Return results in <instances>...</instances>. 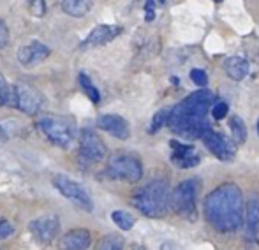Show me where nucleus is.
I'll return each instance as SVG.
<instances>
[{
	"label": "nucleus",
	"instance_id": "nucleus-1",
	"mask_svg": "<svg viewBox=\"0 0 259 250\" xmlns=\"http://www.w3.org/2000/svg\"><path fill=\"white\" fill-rule=\"evenodd\" d=\"M206 222L219 233H235L243 224V195L236 183H222L203 203Z\"/></svg>",
	"mask_w": 259,
	"mask_h": 250
},
{
	"label": "nucleus",
	"instance_id": "nucleus-2",
	"mask_svg": "<svg viewBox=\"0 0 259 250\" xmlns=\"http://www.w3.org/2000/svg\"><path fill=\"white\" fill-rule=\"evenodd\" d=\"M213 106V95L208 90L191 93L182 103H178L167 117V125L178 136H187L191 139L203 137L210 129L206 115Z\"/></svg>",
	"mask_w": 259,
	"mask_h": 250
},
{
	"label": "nucleus",
	"instance_id": "nucleus-3",
	"mask_svg": "<svg viewBox=\"0 0 259 250\" xmlns=\"http://www.w3.org/2000/svg\"><path fill=\"white\" fill-rule=\"evenodd\" d=\"M171 188L166 180H152L147 185L138 188L133 195V205L150 219H160L166 215L169 206Z\"/></svg>",
	"mask_w": 259,
	"mask_h": 250
},
{
	"label": "nucleus",
	"instance_id": "nucleus-4",
	"mask_svg": "<svg viewBox=\"0 0 259 250\" xmlns=\"http://www.w3.org/2000/svg\"><path fill=\"white\" fill-rule=\"evenodd\" d=\"M201 190V182L198 178H189L185 182L178 183L173 188L169 195V206L177 215H180L182 219L191 220L194 222L198 219V194Z\"/></svg>",
	"mask_w": 259,
	"mask_h": 250
},
{
	"label": "nucleus",
	"instance_id": "nucleus-5",
	"mask_svg": "<svg viewBox=\"0 0 259 250\" xmlns=\"http://www.w3.org/2000/svg\"><path fill=\"white\" fill-rule=\"evenodd\" d=\"M37 127L53 144L69 148L74 141L76 125L72 120L64 117H42L37 120Z\"/></svg>",
	"mask_w": 259,
	"mask_h": 250
},
{
	"label": "nucleus",
	"instance_id": "nucleus-6",
	"mask_svg": "<svg viewBox=\"0 0 259 250\" xmlns=\"http://www.w3.org/2000/svg\"><path fill=\"white\" fill-rule=\"evenodd\" d=\"M108 175L113 180H123V182H138L143 178V166L141 161L134 155L118 154L113 155L108 162Z\"/></svg>",
	"mask_w": 259,
	"mask_h": 250
},
{
	"label": "nucleus",
	"instance_id": "nucleus-7",
	"mask_svg": "<svg viewBox=\"0 0 259 250\" xmlns=\"http://www.w3.org/2000/svg\"><path fill=\"white\" fill-rule=\"evenodd\" d=\"M42 93L39 92L35 86L28 85V83H18L13 86V97H11V106L18 108L21 113L34 117L42 110Z\"/></svg>",
	"mask_w": 259,
	"mask_h": 250
},
{
	"label": "nucleus",
	"instance_id": "nucleus-8",
	"mask_svg": "<svg viewBox=\"0 0 259 250\" xmlns=\"http://www.w3.org/2000/svg\"><path fill=\"white\" fill-rule=\"evenodd\" d=\"M53 187L60 192L64 197H67L71 203H74L78 208H81L83 212L90 213L94 212V201L90 197L89 190L81 185V183L74 182V180L67 178V176L57 175L53 178Z\"/></svg>",
	"mask_w": 259,
	"mask_h": 250
},
{
	"label": "nucleus",
	"instance_id": "nucleus-9",
	"mask_svg": "<svg viewBox=\"0 0 259 250\" xmlns=\"http://www.w3.org/2000/svg\"><path fill=\"white\" fill-rule=\"evenodd\" d=\"M28 229L39 243H52L60 233V220L57 215H42L28 224Z\"/></svg>",
	"mask_w": 259,
	"mask_h": 250
},
{
	"label": "nucleus",
	"instance_id": "nucleus-10",
	"mask_svg": "<svg viewBox=\"0 0 259 250\" xmlns=\"http://www.w3.org/2000/svg\"><path fill=\"white\" fill-rule=\"evenodd\" d=\"M106 148L104 141L94 132L92 129H83L81 137H79V154L87 159V161L99 162L106 157Z\"/></svg>",
	"mask_w": 259,
	"mask_h": 250
},
{
	"label": "nucleus",
	"instance_id": "nucleus-11",
	"mask_svg": "<svg viewBox=\"0 0 259 250\" xmlns=\"http://www.w3.org/2000/svg\"><path fill=\"white\" fill-rule=\"evenodd\" d=\"M201 139H203V143L206 144L208 150L217 159H221V161H224V162H229L235 159V154H236L235 144L226 136H222L221 132H213L211 129H208Z\"/></svg>",
	"mask_w": 259,
	"mask_h": 250
},
{
	"label": "nucleus",
	"instance_id": "nucleus-12",
	"mask_svg": "<svg viewBox=\"0 0 259 250\" xmlns=\"http://www.w3.org/2000/svg\"><path fill=\"white\" fill-rule=\"evenodd\" d=\"M169 146H171V162H173L177 168L187 169V168H194V166L199 164V155L194 146L180 143V141H177V139L169 141Z\"/></svg>",
	"mask_w": 259,
	"mask_h": 250
},
{
	"label": "nucleus",
	"instance_id": "nucleus-13",
	"mask_svg": "<svg viewBox=\"0 0 259 250\" xmlns=\"http://www.w3.org/2000/svg\"><path fill=\"white\" fill-rule=\"evenodd\" d=\"M122 32V28L116 25H97L85 41L79 44V49H89V48H97V46H104L108 42H111L116 35Z\"/></svg>",
	"mask_w": 259,
	"mask_h": 250
},
{
	"label": "nucleus",
	"instance_id": "nucleus-14",
	"mask_svg": "<svg viewBox=\"0 0 259 250\" xmlns=\"http://www.w3.org/2000/svg\"><path fill=\"white\" fill-rule=\"evenodd\" d=\"M50 53H52V49L46 44H42V42H39V41H30L28 44L20 48V52H18V60H20L21 65L32 67V65L45 62L50 57Z\"/></svg>",
	"mask_w": 259,
	"mask_h": 250
},
{
	"label": "nucleus",
	"instance_id": "nucleus-15",
	"mask_svg": "<svg viewBox=\"0 0 259 250\" xmlns=\"http://www.w3.org/2000/svg\"><path fill=\"white\" fill-rule=\"evenodd\" d=\"M97 127L104 132L111 134L116 139H127L131 136V127L125 118L120 115H101L97 118Z\"/></svg>",
	"mask_w": 259,
	"mask_h": 250
},
{
	"label": "nucleus",
	"instance_id": "nucleus-16",
	"mask_svg": "<svg viewBox=\"0 0 259 250\" xmlns=\"http://www.w3.org/2000/svg\"><path fill=\"white\" fill-rule=\"evenodd\" d=\"M245 234L252 241L259 238V194H254L247 203Z\"/></svg>",
	"mask_w": 259,
	"mask_h": 250
},
{
	"label": "nucleus",
	"instance_id": "nucleus-17",
	"mask_svg": "<svg viewBox=\"0 0 259 250\" xmlns=\"http://www.w3.org/2000/svg\"><path fill=\"white\" fill-rule=\"evenodd\" d=\"M92 243V236L87 229H72L64 234L60 240V248L67 250H85Z\"/></svg>",
	"mask_w": 259,
	"mask_h": 250
},
{
	"label": "nucleus",
	"instance_id": "nucleus-18",
	"mask_svg": "<svg viewBox=\"0 0 259 250\" xmlns=\"http://www.w3.org/2000/svg\"><path fill=\"white\" fill-rule=\"evenodd\" d=\"M224 71L231 79L242 81V79L247 78V74H249L250 65L245 59H242V57H229L224 62Z\"/></svg>",
	"mask_w": 259,
	"mask_h": 250
},
{
	"label": "nucleus",
	"instance_id": "nucleus-19",
	"mask_svg": "<svg viewBox=\"0 0 259 250\" xmlns=\"http://www.w3.org/2000/svg\"><path fill=\"white\" fill-rule=\"evenodd\" d=\"M94 0H62V9L72 18H83L92 11Z\"/></svg>",
	"mask_w": 259,
	"mask_h": 250
},
{
	"label": "nucleus",
	"instance_id": "nucleus-20",
	"mask_svg": "<svg viewBox=\"0 0 259 250\" xmlns=\"http://www.w3.org/2000/svg\"><path fill=\"white\" fill-rule=\"evenodd\" d=\"M78 83H79V86H81V90L83 92L89 95V99L92 101L94 104H99V101H101V93H99V90H97V86L92 83V79L89 78V76L85 74V72H79V76H78Z\"/></svg>",
	"mask_w": 259,
	"mask_h": 250
},
{
	"label": "nucleus",
	"instance_id": "nucleus-21",
	"mask_svg": "<svg viewBox=\"0 0 259 250\" xmlns=\"http://www.w3.org/2000/svg\"><path fill=\"white\" fill-rule=\"evenodd\" d=\"M111 220L115 222V226L120 227L122 231L133 229L134 224H136V219H134L129 212H125V210H115V212L111 213Z\"/></svg>",
	"mask_w": 259,
	"mask_h": 250
},
{
	"label": "nucleus",
	"instance_id": "nucleus-22",
	"mask_svg": "<svg viewBox=\"0 0 259 250\" xmlns=\"http://www.w3.org/2000/svg\"><path fill=\"white\" fill-rule=\"evenodd\" d=\"M229 127H231V134L235 137L236 143H245L247 141V127L243 124V120L240 117H231L229 118Z\"/></svg>",
	"mask_w": 259,
	"mask_h": 250
},
{
	"label": "nucleus",
	"instance_id": "nucleus-23",
	"mask_svg": "<svg viewBox=\"0 0 259 250\" xmlns=\"http://www.w3.org/2000/svg\"><path fill=\"white\" fill-rule=\"evenodd\" d=\"M11 97H13V86L7 85L6 78L0 72V106H11Z\"/></svg>",
	"mask_w": 259,
	"mask_h": 250
},
{
	"label": "nucleus",
	"instance_id": "nucleus-24",
	"mask_svg": "<svg viewBox=\"0 0 259 250\" xmlns=\"http://www.w3.org/2000/svg\"><path fill=\"white\" fill-rule=\"evenodd\" d=\"M99 248H103V250L123 248V240H122V238H118V236H106V238H103V240L99 241Z\"/></svg>",
	"mask_w": 259,
	"mask_h": 250
},
{
	"label": "nucleus",
	"instance_id": "nucleus-25",
	"mask_svg": "<svg viewBox=\"0 0 259 250\" xmlns=\"http://www.w3.org/2000/svg\"><path fill=\"white\" fill-rule=\"evenodd\" d=\"M28 11H30L32 16L41 18L46 14V2L45 0H30L28 2Z\"/></svg>",
	"mask_w": 259,
	"mask_h": 250
},
{
	"label": "nucleus",
	"instance_id": "nucleus-26",
	"mask_svg": "<svg viewBox=\"0 0 259 250\" xmlns=\"http://www.w3.org/2000/svg\"><path fill=\"white\" fill-rule=\"evenodd\" d=\"M167 117H169V111L167 110H160L159 113L154 117V120H152V125H150V132H157V130L160 129V127L164 125V122H167Z\"/></svg>",
	"mask_w": 259,
	"mask_h": 250
},
{
	"label": "nucleus",
	"instance_id": "nucleus-27",
	"mask_svg": "<svg viewBox=\"0 0 259 250\" xmlns=\"http://www.w3.org/2000/svg\"><path fill=\"white\" fill-rule=\"evenodd\" d=\"M191 79L194 81V85H198V86H206L208 85V74L203 71V69H192Z\"/></svg>",
	"mask_w": 259,
	"mask_h": 250
},
{
	"label": "nucleus",
	"instance_id": "nucleus-28",
	"mask_svg": "<svg viewBox=\"0 0 259 250\" xmlns=\"http://www.w3.org/2000/svg\"><path fill=\"white\" fill-rule=\"evenodd\" d=\"M14 233V224L9 222L7 219L0 220V240H6V238L13 236Z\"/></svg>",
	"mask_w": 259,
	"mask_h": 250
},
{
	"label": "nucleus",
	"instance_id": "nucleus-29",
	"mask_svg": "<svg viewBox=\"0 0 259 250\" xmlns=\"http://www.w3.org/2000/svg\"><path fill=\"white\" fill-rule=\"evenodd\" d=\"M211 115H213L215 120H222V118H226V115H228V104L226 103H215L213 104V110H211Z\"/></svg>",
	"mask_w": 259,
	"mask_h": 250
},
{
	"label": "nucleus",
	"instance_id": "nucleus-30",
	"mask_svg": "<svg viewBox=\"0 0 259 250\" xmlns=\"http://www.w3.org/2000/svg\"><path fill=\"white\" fill-rule=\"evenodd\" d=\"M9 42V28H7L6 21L0 18V49H4Z\"/></svg>",
	"mask_w": 259,
	"mask_h": 250
},
{
	"label": "nucleus",
	"instance_id": "nucleus-31",
	"mask_svg": "<svg viewBox=\"0 0 259 250\" xmlns=\"http://www.w3.org/2000/svg\"><path fill=\"white\" fill-rule=\"evenodd\" d=\"M145 9H147V21H152L154 20V9H155V0H147V6H145Z\"/></svg>",
	"mask_w": 259,
	"mask_h": 250
},
{
	"label": "nucleus",
	"instance_id": "nucleus-32",
	"mask_svg": "<svg viewBox=\"0 0 259 250\" xmlns=\"http://www.w3.org/2000/svg\"><path fill=\"white\" fill-rule=\"evenodd\" d=\"M257 132H259V122H257Z\"/></svg>",
	"mask_w": 259,
	"mask_h": 250
},
{
	"label": "nucleus",
	"instance_id": "nucleus-33",
	"mask_svg": "<svg viewBox=\"0 0 259 250\" xmlns=\"http://www.w3.org/2000/svg\"><path fill=\"white\" fill-rule=\"evenodd\" d=\"M215 2H221V0H215Z\"/></svg>",
	"mask_w": 259,
	"mask_h": 250
}]
</instances>
